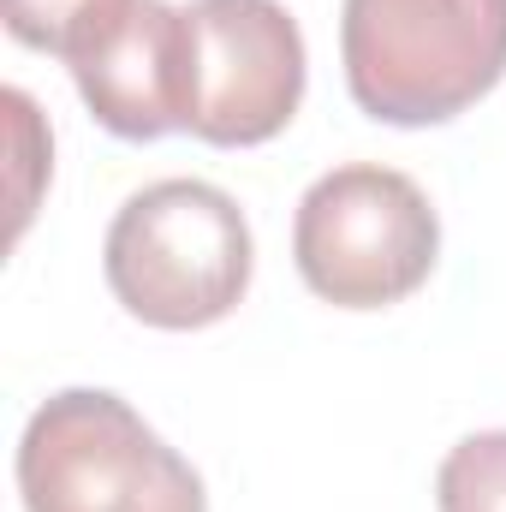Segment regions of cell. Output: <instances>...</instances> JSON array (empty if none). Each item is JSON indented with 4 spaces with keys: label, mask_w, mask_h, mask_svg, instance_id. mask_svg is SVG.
I'll use <instances>...</instances> for the list:
<instances>
[{
    "label": "cell",
    "mask_w": 506,
    "mask_h": 512,
    "mask_svg": "<svg viewBox=\"0 0 506 512\" xmlns=\"http://www.w3.org/2000/svg\"><path fill=\"white\" fill-rule=\"evenodd\" d=\"M340 60L381 126H441L506 78V0H346Z\"/></svg>",
    "instance_id": "1"
},
{
    "label": "cell",
    "mask_w": 506,
    "mask_h": 512,
    "mask_svg": "<svg viewBox=\"0 0 506 512\" xmlns=\"http://www.w3.org/2000/svg\"><path fill=\"white\" fill-rule=\"evenodd\" d=\"M102 268L137 322L185 334L239 310L256 268L245 209L203 179H161L126 197L108 227Z\"/></svg>",
    "instance_id": "2"
},
{
    "label": "cell",
    "mask_w": 506,
    "mask_h": 512,
    "mask_svg": "<svg viewBox=\"0 0 506 512\" xmlns=\"http://www.w3.org/2000/svg\"><path fill=\"white\" fill-rule=\"evenodd\" d=\"M24 512H209L203 477L120 393L66 387L24 423Z\"/></svg>",
    "instance_id": "3"
},
{
    "label": "cell",
    "mask_w": 506,
    "mask_h": 512,
    "mask_svg": "<svg viewBox=\"0 0 506 512\" xmlns=\"http://www.w3.org/2000/svg\"><path fill=\"white\" fill-rule=\"evenodd\" d=\"M441 256V221L417 179L393 167L322 173L292 221V262L334 310H387L411 298Z\"/></svg>",
    "instance_id": "4"
},
{
    "label": "cell",
    "mask_w": 506,
    "mask_h": 512,
    "mask_svg": "<svg viewBox=\"0 0 506 512\" xmlns=\"http://www.w3.org/2000/svg\"><path fill=\"white\" fill-rule=\"evenodd\" d=\"M191 137L251 149L304 102V30L280 0H191Z\"/></svg>",
    "instance_id": "5"
},
{
    "label": "cell",
    "mask_w": 506,
    "mask_h": 512,
    "mask_svg": "<svg viewBox=\"0 0 506 512\" xmlns=\"http://www.w3.org/2000/svg\"><path fill=\"white\" fill-rule=\"evenodd\" d=\"M72 84L84 108L131 143H155L191 126V30L185 6L167 0H120L96 18L72 54Z\"/></svg>",
    "instance_id": "6"
},
{
    "label": "cell",
    "mask_w": 506,
    "mask_h": 512,
    "mask_svg": "<svg viewBox=\"0 0 506 512\" xmlns=\"http://www.w3.org/2000/svg\"><path fill=\"white\" fill-rule=\"evenodd\" d=\"M441 512H506V429L465 435L435 477Z\"/></svg>",
    "instance_id": "7"
},
{
    "label": "cell",
    "mask_w": 506,
    "mask_h": 512,
    "mask_svg": "<svg viewBox=\"0 0 506 512\" xmlns=\"http://www.w3.org/2000/svg\"><path fill=\"white\" fill-rule=\"evenodd\" d=\"M120 0H6V30L24 42V48H42V54H72V42L108 18Z\"/></svg>",
    "instance_id": "8"
},
{
    "label": "cell",
    "mask_w": 506,
    "mask_h": 512,
    "mask_svg": "<svg viewBox=\"0 0 506 512\" xmlns=\"http://www.w3.org/2000/svg\"><path fill=\"white\" fill-rule=\"evenodd\" d=\"M0 108H6V126H12V161H18V191H12V239H18L30 227V209H36V191H30L24 173H42L48 167V131H42L36 102L24 90H6Z\"/></svg>",
    "instance_id": "9"
}]
</instances>
